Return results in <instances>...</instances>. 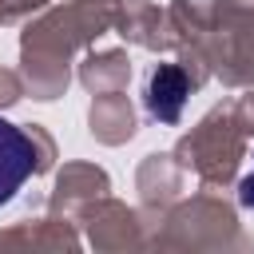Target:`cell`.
Masks as SVG:
<instances>
[{
    "instance_id": "1",
    "label": "cell",
    "mask_w": 254,
    "mask_h": 254,
    "mask_svg": "<svg viewBox=\"0 0 254 254\" xmlns=\"http://www.w3.org/2000/svg\"><path fill=\"white\" fill-rule=\"evenodd\" d=\"M36 171V143L8 119H0V206L16 198V190Z\"/></svg>"
},
{
    "instance_id": "2",
    "label": "cell",
    "mask_w": 254,
    "mask_h": 254,
    "mask_svg": "<svg viewBox=\"0 0 254 254\" xmlns=\"http://www.w3.org/2000/svg\"><path fill=\"white\" fill-rule=\"evenodd\" d=\"M187 75L179 71V67H171V64H163L155 75H151V83H147V111L155 115V119H163V123H175L179 115H183V103H187Z\"/></svg>"
},
{
    "instance_id": "3",
    "label": "cell",
    "mask_w": 254,
    "mask_h": 254,
    "mask_svg": "<svg viewBox=\"0 0 254 254\" xmlns=\"http://www.w3.org/2000/svg\"><path fill=\"white\" fill-rule=\"evenodd\" d=\"M238 202H242V206H250V210H254V175H246V179H242V183H238Z\"/></svg>"
}]
</instances>
